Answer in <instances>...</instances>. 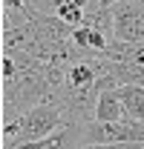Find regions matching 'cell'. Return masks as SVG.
<instances>
[{"instance_id":"1","label":"cell","mask_w":144,"mask_h":149,"mask_svg":"<svg viewBox=\"0 0 144 149\" xmlns=\"http://www.w3.org/2000/svg\"><path fill=\"white\" fill-rule=\"evenodd\" d=\"M64 126H72L66 120V112L61 103H43V106H35L29 109L23 118L18 120V141L15 143H35V141H43L55 132H61Z\"/></svg>"},{"instance_id":"2","label":"cell","mask_w":144,"mask_h":149,"mask_svg":"<svg viewBox=\"0 0 144 149\" xmlns=\"http://www.w3.org/2000/svg\"><path fill=\"white\" fill-rule=\"evenodd\" d=\"M109 9L115 20V40L144 46V0H121Z\"/></svg>"},{"instance_id":"3","label":"cell","mask_w":144,"mask_h":149,"mask_svg":"<svg viewBox=\"0 0 144 149\" xmlns=\"http://www.w3.org/2000/svg\"><path fill=\"white\" fill-rule=\"evenodd\" d=\"M84 123H72V126H64L61 132H55L43 141H35V143H12V146L3 149H81L84 146Z\"/></svg>"},{"instance_id":"4","label":"cell","mask_w":144,"mask_h":149,"mask_svg":"<svg viewBox=\"0 0 144 149\" xmlns=\"http://www.w3.org/2000/svg\"><path fill=\"white\" fill-rule=\"evenodd\" d=\"M124 118H127V112L121 106L118 89H104L98 95V103H95V120L98 123H118Z\"/></svg>"},{"instance_id":"5","label":"cell","mask_w":144,"mask_h":149,"mask_svg":"<svg viewBox=\"0 0 144 149\" xmlns=\"http://www.w3.org/2000/svg\"><path fill=\"white\" fill-rule=\"evenodd\" d=\"M118 97L127 118L144 120V86H118Z\"/></svg>"},{"instance_id":"6","label":"cell","mask_w":144,"mask_h":149,"mask_svg":"<svg viewBox=\"0 0 144 149\" xmlns=\"http://www.w3.org/2000/svg\"><path fill=\"white\" fill-rule=\"evenodd\" d=\"M81 149H141V143H90Z\"/></svg>"},{"instance_id":"7","label":"cell","mask_w":144,"mask_h":149,"mask_svg":"<svg viewBox=\"0 0 144 149\" xmlns=\"http://www.w3.org/2000/svg\"><path fill=\"white\" fill-rule=\"evenodd\" d=\"M101 6H115V3H121V0H98Z\"/></svg>"},{"instance_id":"8","label":"cell","mask_w":144,"mask_h":149,"mask_svg":"<svg viewBox=\"0 0 144 149\" xmlns=\"http://www.w3.org/2000/svg\"><path fill=\"white\" fill-rule=\"evenodd\" d=\"M141 149H144V146H141Z\"/></svg>"}]
</instances>
